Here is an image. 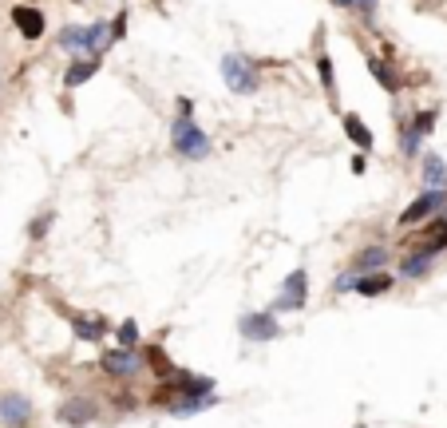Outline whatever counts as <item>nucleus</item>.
<instances>
[{"mask_svg": "<svg viewBox=\"0 0 447 428\" xmlns=\"http://www.w3.org/2000/svg\"><path fill=\"white\" fill-rule=\"evenodd\" d=\"M222 84L230 87L234 96H254L257 84H262V72L250 56L230 52V56H222Z\"/></svg>", "mask_w": 447, "mask_h": 428, "instance_id": "nucleus-1", "label": "nucleus"}, {"mask_svg": "<svg viewBox=\"0 0 447 428\" xmlns=\"http://www.w3.org/2000/svg\"><path fill=\"white\" fill-rule=\"evenodd\" d=\"M170 135H174V151L186 155V159H206L210 155V139H206V131L194 119H179Z\"/></svg>", "mask_w": 447, "mask_h": 428, "instance_id": "nucleus-2", "label": "nucleus"}, {"mask_svg": "<svg viewBox=\"0 0 447 428\" xmlns=\"http://www.w3.org/2000/svg\"><path fill=\"white\" fill-rule=\"evenodd\" d=\"M447 202V191H423L420 198H416V202H411L408 210H404V214H400V226H411V222H423L427 219V214H435V210L444 207Z\"/></svg>", "mask_w": 447, "mask_h": 428, "instance_id": "nucleus-3", "label": "nucleus"}, {"mask_svg": "<svg viewBox=\"0 0 447 428\" xmlns=\"http://www.w3.org/2000/svg\"><path fill=\"white\" fill-rule=\"evenodd\" d=\"M139 357L131 353V349H111V353L99 357V369L103 373H111V377H131V373H139Z\"/></svg>", "mask_w": 447, "mask_h": 428, "instance_id": "nucleus-4", "label": "nucleus"}, {"mask_svg": "<svg viewBox=\"0 0 447 428\" xmlns=\"http://www.w3.org/2000/svg\"><path fill=\"white\" fill-rule=\"evenodd\" d=\"M13 24H16V32L24 40H40L44 36V13H36L32 4H16L13 8Z\"/></svg>", "mask_w": 447, "mask_h": 428, "instance_id": "nucleus-5", "label": "nucleus"}, {"mask_svg": "<svg viewBox=\"0 0 447 428\" xmlns=\"http://www.w3.org/2000/svg\"><path fill=\"white\" fill-rule=\"evenodd\" d=\"M242 337L245 341H273L278 337L273 313H250V318H242Z\"/></svg>", "mask_w": 447, "mask_h": 428, "instance_id": "nucleus-6", "label": "nucleus"}, {"mask_svg": "<svg viewBox=\"0 0 447 428\" xmlns=\"http://www.w3.org/2000/svg\"><path fill=\"white\" fill-rule=\"evenodd\" d=\"M28 416H32V404H28L20 392H4V397H0V420H4V425L20 428V425H28Z\"/></svg>", "mask_w": 447, "mask_h": 428, "instance_id": "nucleus-7", "label": "nucleus"}, {"mask_svg": "<svg viewBox=\"0 0 447 428\" xmlns=\"http://www.w3.org/2000/svg\"><path fill=\"white\" fill-rule=\"evenodd\" d=\"M380 266H388V250L384 246H364L361 254H352V274L361 278V274H376Z\"/></svg>", "mask_w": 447, "mask_h": 428, "instance_id": "nucleus-8", "label": "nucleus"}, {"mask_svg": "<svg viewBox=\"0 0 447 428\" xmlns=\"http://www.w3.org/2000/svg\"><path fill=\"white\" fill-rule=\"evenodd\" d=\"M91 416H96V404L84 401V397H75V401H68L60 408V420H63V425H72V428H84Z\"/></svg>", "mask_w": 447, "mask_h": 428, "instance_id": "nucleus-9", "label": "nucleus"}, {"mask_svg": "<svg viewBox=\"0 0 447 428\" xmlns=\"http://www.w3.org/2000/svg\"><path fill=\"white\" fill-rule=\"evenodd\" d=\"M281 309H301L305 306V270H293L285 278V297L278 302Z\"/></svg>", "mask_w": 447, "mask_h": 428, "instance_id": "nucleus-10", "label": "nucleus"}, {"mask_svg": "<svg viewBox=\"0 0 447 428\" xmlns=\"http://www.w3.org/2000/svg\"><path fill=\"white\" fill-rule=\"evenodd\" d=\"M352 290L364 297H376V294H388L392 290V278L388 274H361V278L352 281Z\"/></svg>", "mask_w": 447, "mask_h": 428, "instance_id": "nucleus-11", "label": "nucleus"}, {"mask_svg": "<svg viewBox=\"0 0 447 428\" xmlns=\"http://www.w3.org/2000/svg\"><path fill=\"white\" fill-rule=\"evenodd\" d=\"M423 183H427V191H447V171H444V159H439V155H427V159H423Z\"/></svg>", "mask_w": 447, "mask_h": 428, "instance_id": "nucleus-12", "label": "nucleus"}, {"mask_svg": "<svg viewBox=\"0 0 447 428\" xmlns=\"http://www.w3.org/2000/svg\"><path fill=\"white\" fill-rule=\"evenodd\" d=\"M344 131H349V139H352V143H356L361 151H372V131L364 127L361 115H352V111H349V115H344Z\"/></svg>", "mask_w": 447, "mask_h": 428, "instance_id": "nucleus-13", "label": "nucleus"}, {"mask_svg": "<svg viewBox=\"0 0 447 428\" xmlns=\"http://www.w3.org/2000/svg\"><path fill=\"white\" fill-rule=\"evenodd\" d=\"M96 72H99V60H79V64H72V68L63 72V84H68V87H79V84H87Z\"/></svg>", "mask_w": 447, "mask_h": 428, "instance_id": "nucleus-14", "label": "nucleus"}, {"mask_svg": "<svg viewBox=\"0 0 447 428\" xmlns=\"http://www.w3.org/2000/svg\"><path fill=\"white\" fill-rule=\"evenodd\" d=\"M72 325H75V333H79L84 341H99V337L107 333V321L103 318H72Z\"/></svg>", "mask_w": 447, "mask_h": 428, "instance_id": "nucleus-15", "label": "nucleus"}, {"mask_svg": "<svg viewBox=\"0 0 447 428\" xmlns=\"http://www.w3.org/2000/svg\"><path fill=\"white\" fill-rule=\"evenodd\" d=\"M60 48L63 52H84L87 48V28L84 24H68L60 32Z\"/></svg>", "mask_w": 447, "mask_h": 428, "instance_id": "nucleus-16", "label": "nucleus"}, {"mask_svg": "<svg viewBox=\"0 0 447 428\" xmlns=\"http://www.w3.org/2000/svg\"><path fill=\"white\" fill-rule=\"evenodd\" d=\"M368 72L376 75V84L388 87V91H400V75L392 72V64H380V60H368Z\"/></svg>", "mask_w": 447, "mask_h": 428, "instance_id": "nucleus-17", "label": "nucleus"}, {"mask_svg": "<svg viewBox=\"0 0 447 428\" xmlns=\"http://www.w3.org/2000/svg\"><path fill=\"white\" fill-rule=\"evenodd\" d=\"M143 357H146L143 365H151V369H155V373H158V377H174V365H170V357L162 353L158 345H151V349H146Z\"/></svg>", "mask_w": 447, "mask_h": 428, "instance_id": "nucleus-18", "label": "nucleus"}, {"mask_svg": "<svg viewBox=\"0 0 447 428\" xmlns=\"http://www.w3.org/2000/svg\"><path fill=\"white\" fill-rule=\"evenodd\" d=\"M427 262H432L427 254H411V258H404L400 274H404V278H423V274H427Z\"/></svg>", "mask_w": 447, "mask_h": 428, "instance_id": "nucleus-19", "label": "nucleus"}, {"mask_svg": "<svg viewBox=\"0 0 447 428\" xmlns=\"http://www.w3.org/2000/svg\"><path fill=\"white\" fill-rule=\"evenodd\" d=\"M111 40V28L107 24H87V48L91 52H103Z\"/></svg>", "mask_w": 447, "mask_h": 428, "instance_id": "nucleus-20", "label": "nucleus"}, {"mask_svg": "<svg viewBox=\"0 0 447 428\" xmlns=\"http://www.w3.org/2000/svg\"><path fill=\"white\" fill-rule=\"evenodd\" d=\"M218 397H186V401H179L174 404V413L179 416H190V413H202V408H210Z\"/></svg>", "mask_w": 447, "mask_h": 428, "instance_id": "nucleus-21", "label": "nucleus"}, {"mask_svg": "<svg viewBox=\"0 0 447 428\" xmlns=\"http://www.w3.org/2000/svg\"><path fill=\"white\" fill-rule=\"evenodd\" d=\"M317 75H321V84H325V91L333 96V91H337V84H333V60H328L325 52L317 56Z\"/></svg>", "mask_w": 447, "mask_h": 428, "instance_id": "nucleus-22", "label": "nucleus"}, {"mask_svg": "<svg viewBox=\"0 0 447 428\" xmlns=\"http://www.w3.org/2000/svg\"><path fill=\"white\" fill-rule=\"evenodd\" d=\"M432 127H435V111H420V115L411 119V127H408V131H416V135L423 139V135L432 131Z\"/></svg>", "mask_w": 447, "mask_h": 428, "instance_id": "nucleus-23", "label": "nucleus"}, {"mask_svg": "<svg viewBox=\"0 0 447 428\" xmlns=\"http://www.w3.org/2000/svg\"><path fill=\"white\" fill-rule=\"evenodd\" d=\"M337 8H352V13H364V16H372L376 13V0H333Z\"/></svg>", "mask_w": 447, "mask_h": 428, "instance_id": "nucleus-24", "label": "nucleus"}, {"mask_svg": "<svg viewBox=\"0 0 447 428\" xmlns=\"http://www.w3.org/2000/svg\"><path fill=\"white\" fill-rule=\"evenodd\" d=\"M119 341H123V349H131V345L139 341V325H135V321H123L119 325Z\"/></svg>", "mask_w": 447, "mask_h": 428, "instance_id": "nucleus-25", "label": "nucleus"}, {"mask_svg": "<svg viewBox=\"0 0 447 428\" xmlns=\"http://www.w3.org/2000/svg\"><path fill=\"white\" fill-rule=\"evenodd\" d=\"M123 36H127V13H119L111 20V40H123Z\"/></svg>", "mask_w": 447, "mask_h": 428, "instance_id": "nucleus-26", "label": "nucleus"}, {"mask_svg": "<svg viewBox=\"0 0 447 428\" xmlns=\"http://www.w3.org/2000/svg\"><path fill=\"white\" fill-rule=\"evenodd\" d=\"M190 111H194V103L182 96V99H179V119H190Z\"/></svg>", "mask_w": 447, "mask_h": 428, "instance_id": "nucleus-27", "label": "nucleus"}, {"mask_svg": "<svg viewBox=\"0 0 447 428\" xmlns=\"http://www.w3.org/2000/svg\"><path fill=\"white\" fill-rule=\"evenodd\" d=\"M52 219H40V222H32V238H44V226H48Z\"/></svg>", "mask_w": 447, "mask_h": 428, "instance_id": "nucleus-28", "label": "nucleus"}]
</instances>
